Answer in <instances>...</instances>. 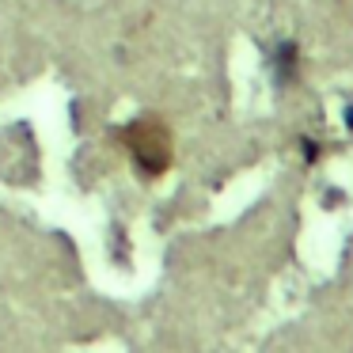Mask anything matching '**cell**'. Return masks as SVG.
Masks as SVG:
<instances>
[{
    "label": "cell",
    "instance_id": "obj_1",
    "mask_svg": "<svg viewBox=\"0 0 353 353\" xmlns=\"http://www.w3.org/2000/svg\"><path fill=\"white\" fill-rule=\"evenodd\" d=\"M118 141H122V148L130 152L133 168H137L145 179H160L163 171L171 168L175 148H171V130L160 122V118H152V114L133 118L130 125H122Z\"/></svg>",
    "mask_w": 353,
    "mask_h": 353
}]
</instances>
